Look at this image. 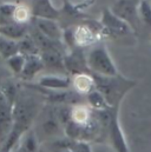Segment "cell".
<instances>
[{
  "instance_id": "ac0fdd59",
  "label": "cell",
  "mask_w": 151,
  "mask_h": 152,
  "mask_svg": "<svg viewBox=\"0 0 151 152\" xmlns=\"http://www.w3.org/2000/svg\"><path fill=\"white\" fill-rule=\"evenodd\" d=\"M19 53V42L0 36V56L8 59Z\"/></svg>"
},
{
  "instance_id": "3957f363",
  "label": "cell",
  "mask_w": 151,
  "mask_h": 152,
  "mask_svg": "<svg viewBox=\"0 0 151 152\" xmlns=\"http://www.w3.org/2000/svg\"><path fill=\"white\" fill-rule=\"evenodd\" d=\"M85 60L87 70L91 75L102 77H114L119 75L105 45L98 44L92 46L85 56Z\"/></svg>"
},
{
  "instance_id": "9c48e42d",
  "label": "cell",
  "mask_w": 151,
  "mask_h": 152,
  "mask_svg": "<svg viewBox=\"0 0 151 152\" xmlns=\"http://www.w3.org/2000/svg\"><path fill=\"white\" fill-rule=\"evenodd\" d=\"M38 85L43 90L63 92L71 87V79L64 76H43L38 79Z\"/></svg>"
},
{
  "instance_id": "44dd1931",
  "label": "cell",
  "mask_w": 151,
  "mask_h": 152,
  "mask_svg": "<svg viewBox=\"0 0 151 152\" xmlns=\"http://www.w3.org/2000/svg\"><path fill=\"white\" fill-rule=\"evenodd\" d=\"M31 14H32L31 11L26 6H24V5H17L15 11L13 13V20H14V23L26 25V23L30 20Z\"/></svg>"
},
{
  "instance_id": "ffe728a7",
  "label": "cell",
  "mask_w": 151,
  "mask_h": 152,
  "mask_svg": "<svg viewBox=\"0 0 151 152\" xmlns=\"http://www.w3.org/2000/svg\"><path fill=\"white\" fill-rule=\"evenodd\" d=\"M25 61H26V56H24L23 53H18L7 59V64H8L10 69L12 70V72L15 75H19V76L24 69Z\"/></svg>"
},
{
  "instance_id": "7402d4cb",
  "label": "cell",
  "mask_w": 151,
  "mask_h": 152,
  "mask_svg": "<svg viewBox=\"0 0 151 152\" xmlns=\"http://www.w3.org/2000/svg\"><path fill=\"white\" fill-rule=\"evenodd\" d=\"M69 148L72 152H92L91 151V146L89 143L85 142H78V140H72L70 138L66 137V139L64 140V146L63 149Z\"/></svg>"
},
{
  "instance_id": "5bb4252c",
  "label": "cell",
  "mask_w": 151,
  "mask_h": 152,
  "mask_svg": "<svg viewBox=\"0 0 151 152\" xmlns=\"http://www.w3.org/2000/svg\"><path fill=\"white\" fill-rule=\"evenodd\" d=\"M26 33H27V27L26 25H23V24L6 23L0 25V36L18 42L25 38Z\"/></svg>"
},
{
  "instance_id": "8992f818",
  "label": "cell",
  "mask_w": 151,
  "mask_h": 152,
  "mask_svg": "<svg viewBox=\"0 0 151 152\" xmlns=\"http://www.w3.org/2000/svg\"><path fill=\"white\" fill-rule=\"evenodd\" d=\"M100 25L103 27V32H106L108 34L113 37H124L133 32L126 23L116 17L109 8H105L103 11Z\"/></svg>"
},
{
  "instance_id": "30bf717a",
  "label": "cell",
  "mask_w": 151,
  "mask_h": 152,
  "mask_svg": "<svg viewBox=\"0 0 151 152\" xmlns=\"http://www.w3.org/2000/svg\"><path fill=\"white\" fill-rule=\"evenodd\" d=\"M36 26L38 32L45 38L50 39L52 41H60L63 39L64 33L56 20L36 18Z\"/></svg>"
},
{
  "instance_id": "d6986e66",
  "label": "cell",
  "mask_w": 151,
  "mask_h": 152,
  "mask_svg": "<svg viewBox=\"0 0 151 152\" xmlns=\"http://www.w3.org/2000/svg\"><path fill=\"white\" fill-rule=\"evenodd\" d=\"M138 17L142 24L151 28V1L141 0L138 2Z\"/></svg>"
},
{
  "instance_id": "603a6c76",
  "label": "cell",
  "mask_w": 151,
  "mask_h": 152,
  "mask_svg": "<svg viewBox=\"0 0 151 152\" xmlns=\"http://www.w3.org/2000/svg\"><path fill=\"white\" fill-rule=\"evenodd\" d=\"M15 7H17V5H13V4H4L0 6V14L4 15L5 18H10V17L13 18Z\"/></svg>"
},
{
  "instance_id": "8fae6325",
  "label": "cell",
  "mask_w": 151,
  "mask_h": 152,
  "mask_svg": "<svg viewBox=\"0 0 151 152\" xmlns=\"http://www.w3.org/2000/svg\"><path fill=\"white\" fill-rule=\"evenodd\" d=\"M64 65H65V70H67L69 72H72L73 76L79 73H89L86 60L80 48L75 50L72 53H70L64 58Z\"/></svg>"
},
{
  "instance_id": "7a4b0ae2",
  "label": "cell",
  "mask_w": 151,
  "mask_h": 152,
  "mask_svg": "<svg viewBox=\"0 0 151 152\" xmlns=\"http://www.w3.org/2000/svg\"><path fill=\"white\" fill-rule=\"evenodd\" d=\"M95 79V88L105 98L111 109H119V104L125 94L137 84L135 80L128 79L120 75L114 77H102L92 75Z\"/></svg>"
},
{
  "instance_id": "2e32d148",
  "label": "cell",
  "mask_w": 151,
  "mask_h": 152,
  "mask_svg": "<svg viewBox=\"0 0 151 152\" xmlns=\"http://www.w3.org/2000/svg\"><path fill=\"white\" fill-rule=\"evenodd\" d=\"M86 100H87V106L92 110V111H96V112H100V111H106L109 109H111L105 98L103 97V94L97 91L96 88L93 91H91L87 96H86Z\"/></svg>"
},
{
  "instance_id": "cb8c5ba5",
  "label": "cell",
  "mask_w": 151,
  "mask_h": 152,
  "mask_svg": "<svg viewBox=\"0 0 151 152\" xmlns=\"http://www.w3.org/2000/svg\"><path fill=\"white\" fill-rule=\"evenodd\" d=\"M60 152H72L69 148H65V149H62V151Z\"/></svg>"
},
{
  "instance_id": "6da1fadb",
  "label": "cell",
  "mask_w": 151,
  "mask_h": 152,
  "mask_svg": "<svg viewBox=\"0 0 151 152\" xmlns=\"http://www.w3.org/2000/svg\"><path fill=\"white\" fill-rule=\"evenodd\" d=\"M39 113L37 97L27 91L18 92L12 106V129L2 145V152H12L19 140L30 131Z\"/></svg>"
},
{
  "instance_id": "9a60e30c",
  "label": "cell",
  "mask_w": 151,
  "mask_h": 152,
  "mask_svg": "<svg viewBox=\"0 0 151 152\" xmlns=\"http://www.w3.org/2000/svg\"><path fill=\"white\" fill-rule=\"evenodd\" d=\"M43 67H44V64L41 61V58L38 54L26 56V61H25L24 69L20 73V77L25 80H31L43 70Z\"/></svg>"
},
{
  "instance_id": "277c9868",
  "label": "cell",
  "mask_w": 151,
  "mask_h": 152,
  "mask_svg": "<svg viewBox=\"0 0 151 152\" xmlns=\"http://www.w3.org/2000/svg\"><path fill=\"white\" fill-rule=\"evenodd\" d=\"M137 7L138 4H136L133 0H117L110 10L116 17L126 23L133 32H137L142 25Z\"/></svg>"
},
{
  "instance_id": "ba28073f",
  "label": "cell",
  "mask_w": 151,
  "mask_h": 152,
  "mask_svg": "<svg viewBox=\"0 0 151 152\" xmlns=\"http://www.w3.org/2000/svg\"><path fill=\"white\" fill-rule=\"evenodd\" d=\"M12 129V104L0 91V144L6 142Z\"/></svg>"
},
{
  "instance_id": "5b68a950",
  "label": "cell",
  "mask_w": 151,
  "mask_h": 152,
  "mask_svg": "<svg viewBox=\"0 0 151 152\" xmlns=\"http://www.w3.org/2000/svg\"><path fill=\"white\" fill-rule=\"evenodd\" d=\"M106 138L114 152H130L124 132L118 119V109H111L110 119L106 126Z\"/></svg>"
},
{
  "instance_id": "4fadbf2b",
  "label": "cell",
  "mask_w": 151,
  "mask_h": 152,
  "mask_svg": "<svg viewBox=\"0 0 151 152\" xmlns=\"http://www.w3.org/2000/svg\"><path fill=\"white\" fill-rule=\"evenodd\" d=\"M71 86L78 94H89L95 90V79L91 73H79L75 75L71 79Z\"/></svg>"
},
{
  "instance_id": "52a82bcc",
  "label": "cell",
  "mask_w": 151,
  "mask_h": 152,
  "mask_svg": "<svg viewBox=\"0 0 151 152\" xmlns=\"http://www.w3.org/2000/svg\"><path fill=\"white\" fill-rule=\"evenodd\" d=\"M103 31V27L100 30H96L90 25L81 24L78 25L72 31V41L77 48H83L91 46L96 44L99 39V33Z\"/></svg>"
},
{
  "instance_id": "e0dca14e",
  "label": "cell",
  "mask_w": 151,
  "mask_h": 152,
  "mask_svg": "<svg viewBox=\"0 0 151 152\" xmlns=\"http://www.w3.org/2000/svg\"><path fill=\"white\" fill-rule=\"evenodd\" d=\"M12 152H38V140L33 132H27Z\"/></svg>"
},
{
  "instance_id": "7c38bea8",
  "label": "cell",
  "mask_w": 151,
  "mask_h": 152,
  "mask_svg": "<svg viewBox=\"0 0 151 152\" xmlns=\"http://www.w3.org/2000/svg\"><path fill=\"white\" fill-rule=\"evenodd\" d=\"M31 13L34 15V18L51 19V20H56L59 17V12L52 5L51 0H34Z\"/></svg>"
}]
</instances>
